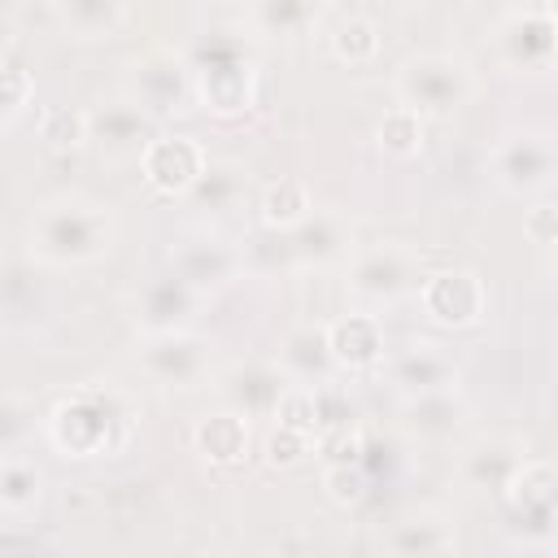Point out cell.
<instances>
[{
    "label": "cell",
    "mask_w": 558,
    "mask_h": 558,
    "mask_svg": "<svg viewBox=\"0 0 558 558\" xmlns=\"http://www.w3.org/2000/svg\"><path fill=\"white\" fill-rule=\"evenodd\" d=\"M327 344L340 371H371L384 362V323L375 314H340L327 323Z\"/></svg>",
    "instance_id": "4fadbf2b"
},
{
    "label": "cell",
    "mask_w": 558,
    "mask_h": 558,
    "mask_svg": "<svg viewBox=\"0 0 558 558\" xmlns=\"http://www.w3.org/2000/svg\"><path fill=\"white\" fill-rule=\"evenodd\" d=\"M493 174L514 196L541 192L558 179V144L545 135H510L493 148Z\"/></svg>",
    "instance_id": "9c48e42d"
},
{
    "label": "cell",
    "mask_w": 558,
    "mask_h": 558,
    "mask_svg": "<svg viewBox=\"0 0 558 558\" xmlns=\"http://www.w3.org/2000/svg\"><path fill=\"white\" fill-rule=\"evenodd\" d=\"M388 379L405 392V397H423V392H445L458 384V366L436 349V344H410L397 357H388Z\"/></svg>",
    "instance_id": "2e32d148"
},
{
    "label": "cell",
    "mask_w": 558,
    "mask_h": 558,
    "mask_svg": "<svg viewBox=\"0 0 558 558\" xmlns=\"http://www.w3.org/2000/svg\"><path fill=\"white\" fill-rule=\"evenodd\" d=\"M375 52H379V26H375L371 17L353 13V17H344V22L331 31V57H336V61H344V65H366V61H375Z\"/></svg>",
    "instance_id": "4316f807"
},
{
    "label": "cell",
    "mask_w": 558,
    "mask_h": 558,
    "mask_svg": "<svg viewBox=\"0 0 558 558\" xmlns=\"http://www.w3.org/2000/svg\"><path fill=\"white\" fill-rule=\"evenodd\" d=\"M31 257L48 266H83L113 248V218L105 205L83 196H57L35 209L26 227Z\"/></svg>",
    "instance_id": "6da1fadb"
},
{
    "label": "cell",
    "mask_w": 558,
    "mask_h": 558,
    "mask_svg": "<svg viewBox=\"0 0 558 558\" xmlns=\"http://www.w3.org/2000/svg\"><path fill=\"white\" fill-rule=\"evenodd\" d=\"M314 453L323 458V466L327 462H357V453H362V432L349 423V427H327V432H318L314 436Z\"/></svg>",
    "instance_id": "d590c367"
},
{
    "label": "cell",
    "mask_w": 558,
    "mask_h": 558,
    "mask_svg": "<svg viewBox=\"0 0 558 558\" xmlns=\"http://www.w3.org/2000/svg\"><path fill=\"white\" fill-rule=\"evenodd\" d=\"M314 453V436L301 432V427H288V423H275L262 440V462L275 466V471H292L301 466L305 458Z\"/></svg>",
    "instance_id": "1f68e13d"
},
{
    "label": "cell",
    "mask_w": 558,
    "mask_h": 558,
    "mask_svg": "<svg viewBox=\"0 0 558 558\" xmlns=\"http://www.w3.org/2000/svg\"><path fill=\"white\" fill-rule=\"evenodd\" d=\"M275 423H288V427H301V432L318 436V401H314V388L310 384H288V392L275 405Z\"/></svg>",
    "instance_id": "d6a6232c"
},
{
    "label": "cell",
    "mask_w": 558,
    "mask_h": 558,
    "mask_svg": "<svg viewBox=\"0 0 558 558\" xmlns=\"http://www.w3.org/2000/svg\"><path fill=\"white\" fill-rule=\"evenodd\" d=\"M240 266H244L240 248H231L227 240H214V235L187 240V244L174 253V275H179V279H187L201 296H205V292L227 288V283L240 275Z\"/></svg>",
    "instance_id": "7c38bea8"
},
{
    "label": "cell",
    "mask_w": 558,
    "mask_h": 558,
    "mask_svg": "<svg viewBox=\"0 0 558 558\" xmlns=\"http://www.w3.org/2000/svg\"><path fill=\"white\" fill-rule=\"evenodd\" d=\"M288 371L275 362H235L231 371H222L218 392L231 410H240L244 418H275L279 397L288 392Z\"/></svg>",
    "instance_id": "8fae6325"
},
{
    "label": "cell",
    "mask_w": 558,
    "mask_h": 558,
    "mask_svg": "<svg viewBox=\"0 0 558 558\" xmlns=\"http://www.w3.org/2000/svg\"><path fill=\"white\" fill-rule=\"evenodd\" d=\"M471 100V74L462 61L423 52L397 70V105H410L423 118H449Z\"/></svg>",
    "instance_id": "3957f363"
},
{
    "label": "cell",
    "mask_w": 558,
    "mask_h": 558,
    "mask_svg": "<svg viewBox=\"0 0 558 558\" xmlns=\"http://www.w3.org/2000/svg\"><path fill=\"white\" fill-rule=\"evenodd\" d=\"M131 405L109 388H78L48 414V440L61 458H105L131 440Z\"/></svg>",
    "instance_id": "7a4b0ae2"
},
{
    "label": "cell",
    "mask_w": 558,
    "mask_h": 558,
    "mask_svg": "<svg viewBox=\"0 0 558 558\" xmlns=\"http://www.w3.org/2000/svg\"><path fill=\"white\" fill-rule=\"evenodd\" d=\"M192 92H196V100H201L209 113H218V118H240V113H248L253 100H257V74H253V65H248L244 57H235V52L222 48L218 57L196 61V70H192Z\"/></svg>",
    "instance_id": "52a82bcc"
},
{
    "label": "cell",
    "mask_w": 558,
    "mask_h": 558,
    "mask_svg": "<svg viewBox=\"0 0 558 558\" xmlns=\"http://www.w3.org/2000/svg\"><path fill=\"white\" fill-rule=\"evenodd\" d=\"M314 0H253V22L262 35H301L314 22Z\"/></svg>",
    "instance_id": "4dcf8cb0"
},
{
    "label": "cell",
    "mask_w": 558,
    "mask_h": 558,
    "mask_svg": "<svg viewBox=\"0 0 558 558\" xmlns=\"http://www.w3.org/2000/svg\"><path fill=\"white\" fill-rule=\"evenodd\" d=\"M57 17L78 39H105L122 26L126 0H57Z\"/></svg>",
    "instance_id": "603a6c76"
},
{
    "label": "cell",
    "mask_w": 558,
    "mask_h": 558,
    "mask_svg": "<svg viewBox=\"0 0 558 558\" xmlns=\"http://www.w3.org/2000/svg\"><path fill=\"white\" fill-rule=\"evenodd\" d=\"M192 445L214 466H240L248 458V449H253V432H248V418L227 405L218 414H205L192 427Z\"/></svg>",
    "instance_id": "ac0fdd59"
},
{
    "label": "cell",
    "mask_w": 558,
    "mask_h": 558,
    "mask_svg": "<svg viewBox=\"0 0 558 558\" xmlns=\"http://www.w3.org/2000/svg\"><path fill=\"white\" fill-rule=\"evenodd\" d=\"M323 493H327V501H336V506H357L362 497H366V475H362V466L357 462H327L323 466Z\"/></svg>",
    "instance_id": "836d02e7"
},
{
    "label": "cell",
    "mask_w": 558,
    "mask_h": 558,
    "mask_svg": "<svg viewBox=\"0 0 558 558\" xmlns=\"http://www.w3.org/2000/svg\"><path fill=\"white\" fill-rule=\"evenodd\" d=\"M140 170L144 183L157 187L161 196H187L209 170V157L192 135H153L148 148L140 153Z\"/></svg>",
    "instance_id": "ba28073f"
},
{
    "label": "cell",
    "mask_w": 558,
    "mask_h": 558,
    "mask_svg": "<svg viewBox=\"0 0 558 558\" xmlns=\"http://www.w3.org/2000/svg\"><path fill=\"white\" fill-rule=\"evenodd\" d=\"M423 113H414L410 105H392L384 118H379V126H375V144H379V153L384 157H397V161H410V157H418V148H423Z\"/></svg>",
    "instance_id": "d4e9b609"
},
{
    "label": "cell",
    "mask_w": 558,
    "mask_h": 558,
    "mask_svg": "<svg viewBox=\"0 0 558 558\" xmlns=\"http://www.w3.org/2000/svg\"><path fill=\"white\" fill-rule=\"evenodd\" d=\"M523 235L541 248H558V205L554 201H541L523 214Z\"/></svg>",
    "instance_id": "74e56055"
},
{
    "label": "cell",
    "mask_w": 558,
    "mask_h": 558,
    "mask_svg": "<svg viewBox=\"0 0 558 558\" xmlns=\"http://www.w3.org/2000/svg\"><path fill=\"white\" fill-rule=\"evenodd\" d=\"M418 305L436 327L458 331V327H475L484 318L488 292H484V279L475 270L449 266V270H436L418 283Z\"/></svg>",
    "instance_id": "8992f818"
},
{
    "label": "cell",
    "mask_w": 558,
    "mask_h": 558,
    "mask_svg": "<svg viewBox=\"0 0 558 558\" xmlns=\"http://www.w3.org/2000/svg\"><path fill=\"white\" fill-rule=\"evenodd\" d=\"M39 140H44L48 148H61V153L83 148V144L92 140V113H83V109H74V105H52V109L39 118Z\"/></svg>",
    "instance_id": "83f0119b"
},
{
    "label": "cell",
    "mask_w": 558,
    "mask_h": 558,
    "mask_svg": "<svg viewBox=\"0 0 558 558\" xmlns=\"http://www.w3.org/2000/svg\"><path fill=\"white\" fill-rule=\"evenodd\" d=\"M196 301H201V292H196L187 279H179V275L153 279V283L135 296V323L144 327V336H153V331H174V327H183V323L192 318Z\"/></svg>",
    "instance_id": "9a60e30c"
},
{
    "label": "cell",
    "mask_w": 558,
    "mask_h": 558,
    "mask_svg": "<svg viewBox=\"0 0 558 558\" xmlns=\"http://www.w3.org/2000/svg\"><path fill=\"white\" fill-rule=\"evenodd\" d=\"M344 222L331 218V214H310L296 231H292V248L305 257V262H327L344 248Z\"/></svg>",
    "instance_id": "484cf974"
},
{
    "label": "cell",
    "mask_w": 558,
    "mask_h": 558,
    "mask_svg": "<svg viewBox=\"0 0 558 558\" xmlns=\"http://www.w3.org/2000/svg\"><path fill=\"white\" fill-rule=\"evenodd\" d=\"M392 554H449L453 549V532L440 519H410L397 523V532L388 536Z\"/></svg>",
    "instance_id": "f546056e"
},
{
    "label": "cell",
    "mask_w": 558,
    "mask_h": 558,
    "mask_svg": "<svg viewBox=\"0 0 558 558\" xmlns=\"http://www.w3.org/2000/svg\"><path fill=\"white\" fill-rule=\"evenodd\" d=\"M497 52L510 70L541 74L558 61V9L549 4H527L510 13L497 31Z\"/></svg>",
    "instance_id": "5b68a950"
},
{
    "label": "cell",
    "mask_w": 558,
    "mask_h": 558,
    "mask_svg": "<svg viewBox=\"0 0 558 558\" xmlns=\"http://www.w3.org/2000/svg\"><path fill=\"white\" fill-rule=\"evenodd\" d=\"M314 401H318V432H327V427H349V423H353V405H349L344 388H336L331 379H327V384H314Z\"/></svg>",
    "instance_id": "8d00e7d4"
},
{
    "label": "cell",
    "mask_w": 558,
    "mask_h": 558,
    "mask_svg": "<svg viewBox=\"0 0 558 558\" xmlns=\"http://www.w3.org/2000/svg\"><path fill=\"white\" fill-rule=\"evenodd\" d=\"M135 357H140V371L161 388H196L209 375V344L183 327L144 336Z\"/></svg>",
    "instance_id": "277c9868"
},
{
    "label": "cell",
    "mask_w": 558,
    "mask_h": 558,
    "mask_svg": "<svg viewBox=\"0 0 558 558\" xmlns=\"http://www.w3.org/2000/svg\"><path fill=\"white\" fill-rule=\"evenodd\" d=\"M279 366L288 371L292 384H327L340 366L327 344V327H296L279 344Z\"/></svg>",
    "instance_id": "d6986e66"
},
{
    "label": "cell",
    "mask_w": 558,
    "mask_h": 558,
    "mask_svg": "<svg viewBox=\"0 0 558 558\" xmlns=\"http://www.w3.org/2000/svg\"><path fill=\"white\" fill-rule=\"evenodd\" d=\"M39 484H44V475L35 471V462H22L13 453L0 462V506L9 514H26L39 501Z\"/></svg>",
    "instance_id": "f1b7e54d"
},
{
    "label": "cell",
    "mask_w": 558,
    "mask_h": 558,
    "mask_svg": "<svg viewBox=\"0 0 558 558\" xmlns=\"http://www.w3.org/2000/svg\"><path fill=\"white\" fill-rule=\"evenodd\" d=\"M466 405L453 397V388L445 392H423V397H405V427L414 436H427V440H440L449 436L458 423H462Z\"/></svg>",
    "instance_id": "44dd1931"
},
{
    "label": "cell",
    "mask_w": 558,
    "mask_h": 558,
    "mask_svg": "<svg viewBox=\"0 0 558 558\" xmlns=\"http://www.w3.org/2000/svg\"><path fill=\"white\" fill-rule=\"evenodd\" d=\"M414 253L401 248V244H375V248H362L353 262H349V288L366 301H397L410 283H414Z\"/></svg>",
    "instance_id": "30bf717a"
},
{
    "label": "cell",
    "mask_w": 558,
    "mask_h": 558,
    "mask_svg": "<svg viewBox=\"0 0 558 558\" xmlns=\"http://www.w3.org/2000/svg\"><path fill=\"white\" fill-rule=\"evenodd\" d=\"M148 109L135 100H113L92 113V144L105 157H131L148 148Z\"/></svg>",
    "instance_id": "5bb4252c"
},
{
    "label": "cell",
    "mask_w": 558,
    "mask_h": 558,
    "mask_svg": "<svg viewBox=\"0 0 558 558\" xmlns=\"http://www.w3.org/2000/svg\"><path fill=\"white\" fill-rule=\"evenodd\" d=\"M506 497L519 514H554L558 510V466L554 462H523L506 484Z\"/></svg>",
    "instance_id": "ffe728a7"
},
{
    "label": "cell",
    "mask_w": 558,
    "mask_h": 558,
    "mask_svg": "<svg viewBox=\"0 0 558 558\" xmlns=\"http://www.w3.org/2000/svg\"><path fill=\"white\" fill-rule=\"evenodd\" d=\"M519 466H523L519 445L493 440V445H480L475 453H466L462 475H466V484H475V488H501V493H506V484L514 480Z\"/></svg>",
    "instance_id": "cb8c5ba5"
},
{
    "label": "cell",
    "mask_w": 558,
    "mask_h": 558,
    "mask_svg": "<svg viewBox=\"0 0 558 558\" xmlns=\"http://www.w3.org/2000/svg\"><path fill=\"white\" fill-rule=\"evenodd\" d=\"M131 92H135V105H144L148 113H170L187 96V65L170 52H153L135 65Z\"/></svg>",
    "instance_id": "e0dca14e"
},
{
    "label": "cell",
    "mask_w": 558,
    "mask_h": 558,
    "mask_svg": "<svg viewBox=\"0 0 558 558\" xmlns=\"http://www.w3.org/2000/svg\"><path fill=\"white\" fill-rule=\"evenodd\" d=\"M4 96H0V105H4V126H13L17 122V113L35 100V78H31V70L26 65H17V61H4Z\"/></svg>",
    "instance_id": "e575fe53"
},
{
    "label": "cell",
    "mask_w": 558,
    "mask_h": 558,
    "mask_svg": "<svg viewBox=\"0 0 558 558\" xmlns=\"http://www.w3.org/2000/svg\"><path fill=\"white\" fill-rule=\"evenodd\" d=\"M262 222L270 231H296L310 214H314V196L301 179H275L266 192H262V205H257Z\"/></svg>",
    "instance_id": "7402d4cb"
}]
</instances>
